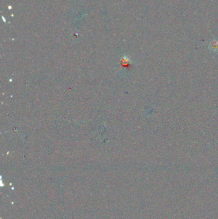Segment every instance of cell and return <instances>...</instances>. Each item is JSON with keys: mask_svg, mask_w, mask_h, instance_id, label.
<instances>
[{"mask_svg": "<svg viewBox=\"0 0 218 219\" xmlns=\"http://www.w3.org/2000/svg\"><path fill=\"white\" fill-rule=\"evenodd\" d=\"M209 49L214 52H216L218 51V41L217 40H213L210 42L209 46Z\"/></svg>", "mask_w": 218, "mask_h": 219, "instance_id": "obj_1", "label": "cell"}]
</instances>
